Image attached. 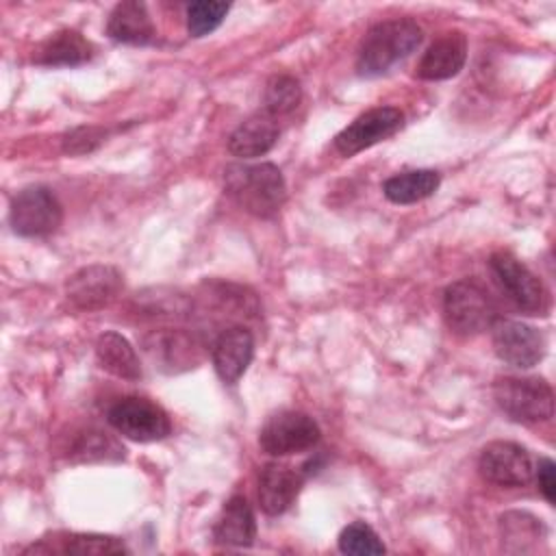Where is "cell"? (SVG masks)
<instances>
[{"instance_id": "obj_1", "label": "cell", "mask_w": 556, "mask_h": 556, "mask_svg": "<svg viewBox=\"0 0 556 556\" xmlns=\"http://www.w3.org/2000/svg\"><path fill=\"white\" fill-rule=\"evenodd\" d=\"M424 39L417 22L408 17H395L378 22L367 30L358 46L356 70L361 76H380L389 72L397 61L406 59Z\"/></svg>"}, {"instance_id": "obj_2", "label": "cell", "mask_w": 556, "mask_h": 556, "mask_svg": "<svg viewBox=\"0 0 556 556\" xmlns=\"http://www.w3.org/2000/svg\"><path fill=\"white\" fill-rule=\"evenodd\" d=\"M224 185L228 195L256 217H274L287 200L282 172L271 163L230 165L224 172Z\"/></svg>"}, {"instance_id": "obj_3", "label": "cell", "mask_w": 556, "mask_h": 556, "mask_svg": "<svg viewBox=\"0 0 556 556\" xmlns=\"http://www.w3.org/2000/svg\"><path fill=\"white\" fill-rule=\"evenodd\" d=\"M443 315L456 334L469 337L493 326L497 306L484 287L473 280H458L443 293Z\"/></svg>"}, {"instance_id": "obj_4", "label": "cell", "mask_w": 556, "mask_h": 556, "mask_svg": "<svg viewBox=\"0 0 556 556\" xmlns=\"http://www.w3.org/2000/svg\"><path fill=\"white\" fill-rule=\"evenodd\" d=\"M493 397L510 419L521 424L547 421L554 415V391L543 378H497Z\"/></svg>"}, {"instance_id": "obj_5", "label": "cell", "mask_w": 556, "mask_h": 556, "mask_svg": "<svg viewBox=\"0 0 556 556\" xmlns=\"http://www.w3.org/2000/svg\"><path fill=\"white\" fill-rule=\"evenodd\" d=\"M106 421L126 439L139 441V443H150V441H161L172 432V421L167 413L146 400V397H122L117 400L109 413Z\"/></svg>"}, {"instance_id": "obj_6", "label": "cell", "mask_w": 556, "mask_h": 556, "mask_svg": "<svg viewBox=\"0 0 556 556\" xmlns=\"http://www.w3.org/2000/svg\"><path fill=\"white\" fill-rule=\"evenodd\" d=\"M63 206L59 198L43 185L22 189L13 202L9 222L22 237H43L61 226Z\"/></svg>"}, {"instance_id": "obj_7", "label": "cell", "mask_w": 556, "mask_h": 556, "mask_svg": "<svg viewBox=\"0 0 556 556\" xmlns=\"http://www.w3.org/2000/svg\"><path fill=\"white\" fill-rule=\"evenodd\" d=\"M319 426L306 413L282 410L265 421L258 443L269 456H289L311 450L319 441Z\"/></svg>"}, {"instance_id": "obj_8", "label": "cell", "mask_w": 556, "mask_h": 556, "mask_svg": "<svg viewBox=\"0 0 556 556\" xmlns=\"http://www.w3.org/2000/svg\"><path fill=\"white\" fill-rule=\"evenodd\" d=\"M489 265L495 280L517 308L530 315H541L545 311L547 293L543 289V282L519 258L508 252H495Z\"/></svg>"}, {"instance_id": "obj_9", "label": "cell", "mask_w": 556, "mask_h": 556, "mask_svg": "<svg viewBox=\"0 0 556 556\" xmlns=\"http://www.w3.org/2000/svg\"><path fill=\"white\" fill-rule=\"evenodd\" d=\"M402 124H404V113L395 106L369 109L334 137V148L343 156H354L356 152L371 148L374 143L395 135L402 128Z\"/></svg>"}, {"instance_id": "obj_10", "label": "cell", "mask_w": 556, "mask_h": 556, "mask_svg": "<svg viewBox=\"0 0 556 556\" xmlns=\"http://www.w3.org/2000/svg\"><path fill=\"white\" fill-rule=\"evenodd\" d=\"M491 330L497 358L513 367L528 369L536 365L545 354V339L534 326L513 319H495Z\"/></svg>"}, {"instance_id": "obj_11", "label": "cell", "mask_w": 556, "mask_h": 556, "mask_svg": "<svg viewBox=\"0 0 556 556\" xmlns=\"http://www.w3.org/2000/svg\"><path fill=\"white\" fill-rule=\"evenodd\" d=\"M122 289V274L111 265H89L65 282V298L78 311H98L115 300Z\"/></svg>"}, {"instance_id": "obj_12", "label": "cell", "mask_w": 556, "mask_h": 556, "mask_svg": "<svg viewBox=\"0 0 556 556\" xmlns=\"http://www.w3.org/2000/svg\"><path fill=\"white\" fill-rule=\"evenodd\" d=\"M482 478L497 486H523L532 480L530 454L510 441L489 443L478 460Z\"/></svg>"}, {"instance_id": "obj_13", "label": "cell", "mask_w": 556, "mask_h": 556, "mask_svg": "<svg viewBox=\"0 0 556 556\" xmlns=\"http://www.w3.org/2000/svg\"><path fill=\"white\" fill-rule=\"evenodd\" d=\"M254 356V337L243 326L222 330L213 343V365L226 384H235Z\"/></svg>"}, {"instance_id": "obj_14", "label": "cell", "mask_w": 556, "mask_h": 556, "mask_svg": "<svg viewBox=\"0 0 556 556\" xmlns=\"http://www.w3.org/2000/svg\"><path fill=\"white\" fill-rule=\"evenodd\" d=\"M146 354L156 363L154 367L176 374L198 363V343L182 330H154L143 339Z\"/></svg>"}, {"instance_id": "obj_15", "label": "cell", "mask_w": 556, "mask_h": 556, "mask_svg": "<svg viewBox=\"0 0 556 556\" xmlns=\"http://www.w3.org/2000/svg\"><path fill=\"white\" fill-rule=\"evenodd\" d=\"M467 61V39L463 33L452 30L441 35L419 59L417 76L421 80H445L456 76Z\"/></svg>"}, {"instance_id": "obj_16", "label": "cell", "mask_w": 556, "mask_h": 556, "mask_svg": "<svg viewBox=\"0 0 556 556\" xmlns=\"http://www.w3.org/2000/svg\"><path fill=\"white\" fill-rule=\"evenodd\" d=\"M302 473L287 465H265L258 473V504L267 515H282L302 489Z\"/></svg>"}, {"instance_id": "obj_17", "label": "cell", "mask_w": 556, "mask_h": 556, "mask_svg": "<svg viewBox=\"0 0 556 556\" xmlns=\"http://www.w3.org/2000/svg\"><path fill=\"white\" fill-rule=\"evenodd\" d=\"M278 135L280 128L276 124V117L265 111H258L232 130L228 139V150L239 159H256L267 154L276 146Z\"/></svg>"}, {"instance_id": "obj_18", "label": "cell", "mask_w": 556, "mask_h": 556, "mask_svg": "<svg viewBox=\"0 0 556 556\" xmlns=\"http://www.w3.org/2000/svg\"><path fill=\"white\" fill-rule=\"evenodd\" d=\"M106 33L111 35V39L119 43H130V46L150 43L156 35L146 4L135 0L115 4V9L109 15Z\"/></svg>"}, {"instance_id": "obj_19", "label": "cell", "mask_w": 556, "mask_h": 556, "mask_svg": "<svg viewBox=\"0 0 556 556\" xmlns=\"http://www.w3.org/2000/svg\"><path fill=\"white\" fill-rule=\"evenodd\" d=\"M213 534H215V541L222 543V545L248 547V545L254 543L256 521H254V513H252L245 497L232 495L224 504Z\"/></svg>"}, {"instance_id": "obj_20", "label": "cell", "mask_w": 556, "mask_h": 556, "mask_svg": "<svg viewBox=\"0 0 556 556\" xmlns=\"http://www.w3.org/2000/svg\"><path fill=\"white\" fill-rule=\"evenodd\" d=\"M93 46L76 30H59L50 35L37 50L35 61L50 67H76L91 59Z\"/></svg>"}, {"instance_id": "obj_21", "label": "cell", "mask_w": 556, "mask_h": 556, "mask_svg": "<svg viewBox=\"0 0 556 556\" xmlns=\"http://www.w3.org/2000/svg\"><path fill=\"white\" fill-rule=\"evenodd\" d=\"M96 356L102 369L124 380H139L141 365L135 348L119 332H104L96 341Z\"/></svg>"}, {"instance_id": "obj_22", "label": "cell", "mask_w": 556, "mask_h": 556, "mask_svg": "<svg viewBox=\"0 0 556 556\" xmlns=\"http://www.w3.org/2000/svg\"><path fill=\"white\" fill-rule=\"evenodd\" d=\"M441 185V176L434 169H410L391 176L382 185V193L393 204H413L432 195Z\"/></svg>"}, {"instance_id": "obj_23", "label": "cell", "mask_w": 556, "mask_h": 556, "mask_svg": "<svg viewBox=\"0 0 556 556\" xmlns=\"http://www.w3.org/2000/svg\"><path fill=\"white\" fill-rule=\"evenodd\" d=\"M302 100L300 83L291 76H274L265 85L263 93V111L269 115H285L291 113Z\"/></svg>"}, {"instance_id": "obj_24", "label": "cell", "mask_w": 556, "mask_h": 556, "mask_svg": "<svg viewBox=\"0 0 556 556\" xmlns=\"http://www.w3.org/2000/svg\"><path fill=\"white\" fill-rule=\"evenodd\" d=\"M122 452L124 450L106 432H100V430L80 432L74 445L70 447L72 458H78V460H115L124 456Z\"/></svg>"}, {"instance_id": "obj_25", "label": "cell", "mask_w": 556, "mask_h": 556, "mask_svg": "<svg viewBox=\"0 0 556 556\" xmlns=\"http://www.w3.org/2000/svg\"><path fill=\"white\" fill-rule=\"evenodd\" d=\"M339 549L343 554H354V556H378L387 552L382 541L374 532V528L367 526L365 521H354L341 530Z\"/></svg>"}, {"instance_id": "obj_26", "label": "cell", "mask_w": 556, "mask_h": 556, "mask_svg": "<svg viewBox=\"0 0 556 556\" xmlns=\"http://www.w3.org/2000/svg\"><path fill=\"white\" fill-rule=\"evenodd\" d=\"M230 11L228 2H217V0H200L191 2L187 7V28L189 35L193 37H204L213 33Z\"/></svg>"}, {"instance_id": "obj_27", "label": "cell", "mask_w": 556, "mask_h": 556, "mask_svg": "<svg viewBox=\"0 0 556 556\" xmlns=\"http://www.w3.org/2000/svg\"><path fill=\"white\" fill-rule=\"evenodd\" d=\"M54 552L63 554H124L126 547L122 541L102 534H67Z\"/></svg>"}, {"instance_id": "obj_28", "label": "cell", "mask_w": 556, "mask_h": 556, "mask_svg": "<svg viewBox=\"0 0 556 556\" xmlns=\"http://www.w3.org/2000/svg\"><path fill=\"white\" fill-rule=\"evenodd\" d=\"M539 528H541V523L532 515H526V513H506L502 517V532H504L506 541H519V543L532 541L534 543L539 539Z\"/></svg>"}, {"instance_id": "obj_29", "label": "cell", "mask_w": 556, "mask_h": 556, "mask_svg": "<svg viewBox=\"0 0 556 556\" xmlns=\"http://www.w3.org/2000/svg\"><path fill=\"white\" fill-rule=\"evenodd\" d=\"M104 130L102 128H96V126H80V128H74L72 132L65 135L63 139V150L67 154H85V152H91L96 150L102 141H104Z\"/></svg>"}, {"instance_id": "obj_30", "label": "cell", "mask_w": 556, "mask_h": 556, "mask_svg": "<svg viewBox=\"0 0 556 556\" xmlns=\"http://www.w3.org/2000/svg\"><path fill=\"white\" fill-rule=\"evenodd\" d=\"M536 484L539 491L543 493V497L554 504L556 497V478H554V463L549 458H541L539 467H536Z\"/></svg>"}]
</instances>
